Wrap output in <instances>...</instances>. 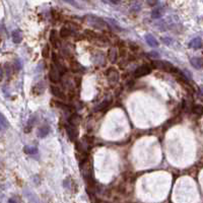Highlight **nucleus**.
I'll list each match as a JSON object with an SVG mask.
<instances>
[{
    "label": "nucleus",
    "mask_w": 203,
    "mask_h": 203,
    "mask_svg": "<svg viewBox=\"0 0 203 203\" xmlns=\"http://www.w3.org/2000/svg\"><path fill=\"white\" fill-rule=\"evenodd\" d=\"M57 42H58V38L56 35V31H52L50 34V43L54 47H57Z\"/></svg>",
    "instance_id": "obj_18"
},
{
    "label": "nucleus",
    "mask_w": 203,
    "mask_h": 203,
    "mask_svg": "<svg viewBox=\"0 0 203 203\" xmlns=\"http://www.w3.org/2000/svg\"><path fill=\"white\" fill-rule=\"evenodd\" d=\"M151 72L150 66H148L147 64H143V65L139 66L138 68H136V70L134 71V76L135 77H142L147 74H149Z\"/></svg>",
    "instance_id": "obj_3"
},
{
    "label": "nucleus",
    "mask_w": 203,
    "mask_h": 203,
    "mask_svg": "<svg viewBox=\"0 0 203 203\" xmlns=\"http://www.w3.org/2000/svg\"><path fill=\"white\" fill-rule=\"evenodd\" d=\"M189 47L193 49H200L202 47V41L201 38H195L189 43Z\"/></svg>",
    "instance_id": "obj_9"
},
{
    "label": "nucleus",
    "mask_w": 203,
    "mask_h": 203,
    "mask_svg": "<svg viewBox=\"0 0 203 203\" xmlns=\"http://www.w3.org/2000/svg\"><path fill=\"white\" fill-rule=\"evenodd\" d=\"M145 40H146L147 44L150 47H152V48H155V47L159 46V42H157V39H155L152 35H150V34H147V35L145 36Z\"/></svg>",
    "instance_id": "obj_7"
},
{
    "label": "nucleus",
    "mask_w": 203,
    "mask_h": 203,
    "mask_svg": "<svg viewBox=\"0 0 203 203\" xmlns=\"http://www.w3.org/2000/svg\"><path fill=\"white\" fill-rule=\"evenodd\" d=\"M66 132H67L68 137L70 138L71 141H74V140L76 139L77 131H76L75 127H73V126H67V127H66Z\"/></svg>",
    "instance_id": "obj_6"
},
{
    "label": "nucleus",
    "mask_w": 203,
    "mask_h": 203,
    "mask_svg": "<svg viewBox=\"0 0 203 203\" xmlns=\"http://www.w3.org/2000/svg\"><path fill=\"white\" fill-rule=\"evenodd\" d=\"M79 122H80V117L78 116L77 114H73L69 118L70 126H73V127H75L76 125H78V124H79Z\"/></svg>",
    "instance_id": "obj_16"
},
{
    "label": "nucleus",
    "mask_w": 203,
    "mask_h": 203,
    "mask_svg": "<svg viewBox=\"0 0 203 203\" xmlns=\"http://www.w3.org/2000/svg\"><path fill=\"white\" fill-rule=\"evenodd\" d=\"M202 106L201 105H195L193 106V109H192V112L196 115H201L202 114Z\"/></svg>",
    "instance_id": "obj_21"
},
{
    "label": "nucleus",
    "mask_w": 203,
    "mask_h": 203,
    "mask_svg": "<svg viewBox=\"0 0 203 203\" xmlns=\"http://www.w3.org/2000/svg\"><path fill=\"white\" fill-rule=\"evenodd\" d=\"M164 7H155L152 10V13H151V18H159L164 13Z\"/></svg>",
    "instance_id": "obj_12"
},
{
    "label": "nucleus",
    "mask_w": 203,
    "mask_h": 203,
    "mask_svg": "<svg viewBox=\"0 0 203 203\" xmlns=\"http://www.w3.org/2000/svg\"><path fill=\"white\" fill-rule=\"evenodd\" d=\"M12 40L14 43H20L22 41V33L20 30H15L12 33Z\"/></svg>",
    "instance_id": "obj_10"
},
{
    "label": "nucleus",
    "mask_w": 203,
    "mask_h": 203,
    "mask_svg": "<svg viewBox=\"0 0 203 203\" xmlns=\"http://www.w3.org/2000/svg\"><path fill=\"white\" fill-rule=\"evenodd\" d=\"M107 74V77H108V80H109V83L111 85H115L117 82L119 81V72L117 69H115L114 67H111L107 70L106 72Z\"/></svg>",
    "instance_id": "obj_2"
},
{
    "label": "nucleus",
    "mask_w": 203,
    "mask_h": 203,
    "mask_svg": "<svg viewBox=\"0 0 203 203\" xmlns=\"http://www.w3.org/2000/svg\"><path fill=\"white\" fill-rule=\"evenodd\" d=\"M190 63H191V65H193V67L197 68V69H200L203 65L202 58H200V57H193V58H191L190 59Z\"/></svg>",
    "instance_id": "obj_8"
},
{
    "label": "nucleus",
    "mask_w": 203,
    "mask_h": 203,
    "mask_svg": "<svg viewBox=\"0 0 203 203\" xmlns=\"http://www.w3.org/2000/svg\"><path fill=\"white\" fill-rule=\"evenodd\" d=\"M51 91H52L53 96H54L55 98H58V99H61V100H65L66 99L65 93H64L63 91H62L61 89H59V87L51 86Z\"/></svg>",
    "instance_id": "obj_5"
},
{
    "label": "nucleus",
    "mask_w": 203,
    "mask_h": 203,
    "mask_svg": "<svg viewBox=\"0 0 203 203\" xmlns=\"http://www.w3.org/2000/svg\"><path fill=\"white\" fill-rule=\"evenodd\" d=\"M108 59L112 62V63H114V62L117 60V51L115 48H111L110 50H109Z\"/></svg>",
    "instance_id": "obj_15"
},
{
    "label": "nucleus",
    "mask_w": 203,
    "mask_h": 203,
    "mask_svg": "<svg viewBox=\"0 0 203 203\" xmlns=\"http://www.w3.org/2000/svg\"><path fill=\"white\" fill-rule=\"evenodd\" d=\"M8 126H9V123H8L7 119L4 117L3 114H1V113H0V131L7 129Z\"/></svg>",
    "instance_id": "obj_11"
},
{
    "label": "nucleus",
    "mask_w": 203,
    "mask_h": 203,
    "mask_svg": "<svg viewBox=\"0 0 203 203\" xmlns=\"http://www.w3.org/2000/svg\"><path fill=\"white\" fill-rule=\"evenodd\" d=\"M23 151H25L27 155H33L35 153L38 152V149L36 147H30V146H25L23 148Z\"/></svg>",
    "instance_id": "obj_19"
},
{
    "label": "nucleus",
    "mask_w": 203,
    "mask_h": 203,
    "mask_svg": "<svg viewBox=\"0 0 203 203\" xmlns=\"http://www.w3.org/2000/svg\"><path fill=\"white\" fill-rule=\"evenodd\" d=\"M60 77H61L60 72H59L58 69L52 64L50 67V70H49V79H50V81H52V82L57 83L60 80Z\"/></svg>",
    "instance_id": "obj_4"
},
{
    "label": "nucleus",
    "mask_w": 203,
    "mask_h": 203,
    "mask_svg": "<svg viewBox=\"0 0 203 203\" xmlns=\"http://www.w3.org/2000/svg\"><path fill=\"white\" fill-rule=\"evenodd\" d=\"M8 203H18L14 200V198H11V199H9V201H8Z\"/></svg>",
    "instance_id": "obj_24"
},
{
    "label": "nucleus",
    "mask_w": 203,
    "mask_h": 203,
    "mask_svg": "<svg viewBox=\"0 0 203 203\" xmlns=\"http://www.w3.org/2000/svg\"><path fill=\"white\" fill-rule=\"evenodd\" d=\"M2 76V69H1V67H0V77Z\"/></svg>",
    "instance_id": "obj_25"
},
{
    "label": "nucleus",
    "mask_w": 203,
    "mask_h": 203,
    "mask_svg": "<svg viewBox=\"0 0 203 203\" xmlns=\"http://www.w3.org/2000/svg\"><path fill=\"white\" fill-rule=\"evenodd\" d=\"M84 35L86 36L89 39L91 40H96V39H102V36L98 35L97 33H95L93 31H89V30H86V31L84 32Z\"/></svg>",
    "instance_id": "obj_13"
},
{
    "label": "nucleus",
    "mask_w": 203,
    "mask_h": 203,
    "mask_svg": "<svg viewBox=\"0 0 203 203\" xmlns=\"http://www.w3.org/2000/svg\"><path fill=\"white\" fill-rule=\"evenodd\" d=\"M71 30L69 29L68 27H61V30H60V37L61 38H63V39H66V38H68L69 37L70 35H71Z\"/></svg>",
    "instance_id": "obj_14"
},
{
    "label": "nucleus",
    "mask_w": 203,
    "mask_h": 203,
    "mask_svg": "<svg viewBox=\"0 0 203 203\" xmlns=\"http://www.w3.org/2000/svg\"><path fill=\"white\" fill-rule=\"evenodd\" d=\"M49 132H50V128L48 127V126H42V127L39 129V132H38V135L40 136V137H46L47 135L49 134Z\"/></svg>",
    "instance_id": "obj_17"
},
{
    "label": "nucleus",
    "mask_w": 203,
    "mask_h": 203,
    "mask_svg": "<svg viewBox=\"0 0 203 203\" xmlns=\"http://www.w3.org/2000/svg\"><path fill=\"white\" fill-rule=\"evenodd\" d=\"M42 56L44 57L45 59L49 58V56H50V49H49V45H45L44 48L42 49Z\"/></svg>",
    "instance_id": "obj_20"
},
{
    "label": "nucleus",
    "mask_w": 203,
    "mask_h": 203,
    "mask_svg": "<svg viewBox=\"0 0 203 203\" xmlns=\"http://www.w3.org/2000/svg\"><path fill=\"white\" fill-rule=\"evenodd\" d=\"M83 21L87 25H91L93 27H97V29L100 30H105L108 27V25L106 23L103 18H99V16L96 15H91V14H89V15H85L84 18H83Z\"/></svg>",
    "instance_id": "obj_1"
},
{
    "label": "nucleus",
    "mask_w": 203,
    "mask_h": 203,
    "mask_svg": "<svg viewBox=\"0 0 203 203\" xmlns=\"http://www.w3.org/2000/svg\"><path fill=\"white\" fill-rule=\"evenodd\" d=\"M111 104V100L110 101H104L102 103V104H100L99 105V107H98V109L97 110L98 111H102V110H104V109H106V108H108V106L109 105Z\"/></svg>",
    "instance_id": "obj_22"
},
{
    "label": "nucleus",
    "mask_w": 203,
    "mask_h": 203,
    "mask_svg": "<svg viewBox=\"0 0 203 203\" xmlns=\"http://www.w3.org/2000/svg\"><path fill=\"white\" fill-rule=\"evenodd\" d=\"M80 69H81V67L79 66V64H77V63L72 64V70H73V71H77V70H80Z\"/></svg>",
    "instance_id": "obj_23"
}]
</instances>
